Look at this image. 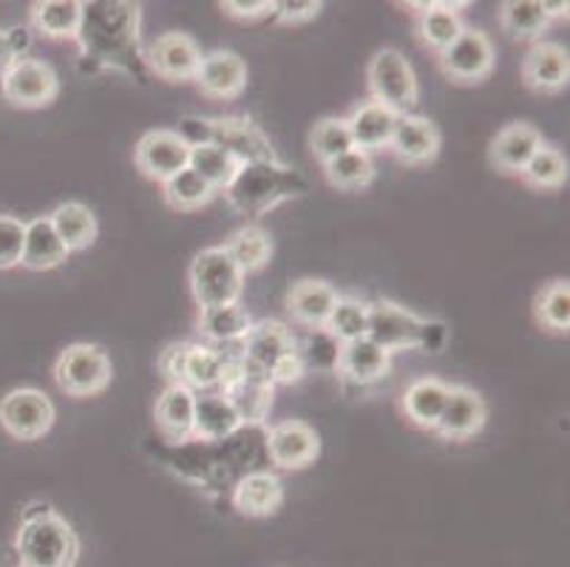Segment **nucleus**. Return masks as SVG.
<instances>
[{
  "instance_id": "47",
  "label": "nucleus",
  "mask_w": 570,
  "mask_h": 567,
  "mask_svg": "<svg viewBox=\"0 0 570 567\" xmlns=\"http://www.w3.org/2000/svg\"><path fill=\"white\" fill-rule=\"evenodd\" d=\"M273 3L276 0H227V3H222V9H225L230 18L236 20H262L267 18V14H273Z\"/></svg>"
},
{
  "instance_id": "7",
  "label": "nucleus",
  "mask_w": 570,
  "mask_h": 567,
  "mask_svg": "<svg viewBox=\"0 0 570 567\" xmlns=\"http://www.w3.org/2000/svg\"><path fill=\"white\" fill-rule=\"evenodd\" d=\"M114 363L97 343H71L55 361V381L69 398H95L111 383Z\"/></svg>"
},
{
  "instance_id": "39",
  "label": "nucleus",
  "mask_w": 570,
  "mask_h": 567,
  "mask_svg": "<svg viewBox=\"0 0 570 567\" xmlns=\"http://www.w3.org/2000/svg\"><path fill=\"white\" fill-rule=\"evenodd\" d=\"M324 170L330 185L338 187V190H364L375 179L372 154H364V150L357 148L346 150V154H341L333 163H326Z\"/></svg>"
},
{
  "instance_id": "35",
  "label": "nucleus",
  "mask_w": 570,
  "mask_h": 567,
  "mask_svg": "<svg viewBox=\"0 0 570 567\" xmlns=\"http://www.w3.org/2000/svg\"><path fill=\"white\" fill-rule=\"evenodd\" d=\"M225 250L230 253L242 273H258V270L267 267L269 256H273V238L258 225H245L227 238Z\"/></svg>"
},
{
  "instance_id": "49",
  "label": "nucleus",
  "mask_w": 570,
  "mask_h": 567,
  "mask_svg": "<svg viewBox=\"0 0 570 567\" xmlns=\"http://www.w3.org/2000/svg\"><path fill=\"white\" fill-rule=\"evenodd\" d=\"M7 31V43L12 49L14 60L26 57V51L32 49V29L29 26H12V29H3Z\"/></svg>"
},
{
  "instance_id": "24",
  "label": "nucleus",
  "mask_w": 570,
  "mask_h": 567,
  "mask_svg": "<svg viewBox=\"0 0 570 567\" xmlns=\"http://www.w3.org/2000/svg\"><path fill=\"white\" fill-rule=\"evenodd\" d=\"M238 350V346H236ZM233 352H225L222 346H210V343H185L183 358V378L179 383L188 387L190 392H219L222 378H225L227 361Z\"/></svg>"
},
{
  "instance_id": "4",
  "label": "nucleus",
  "mask_w": 570,
  "mask_h": 567,
  "mask_svg": "<svg viewBox=\"0 0 570 567\" xmlns=\"http://www.w3.org/2000/svg\"><path fill=\"white\" fill-rule=\"evenodd\" d=\"M434 335L443 338L445 330L429 319H420L417 312L395 304L389 299H377L370 304V330L366 338L377 343L383 352H403V350H434L440 346Z\"/></svg>"
},
{
  "instance_id": "17",
  "label": "nucleus",
  "mask_w": 570,
  "mask_h": 567,
  "mask_svg": "<svg viewBox=\"0 0 570 567\" xmlns=\"http://www.w3.org/2000/svg\"><path fill=\"white\" fill-rule=\"evenodd\" d=\"M522 80L537 94H559L570 80V55L564 46L537 40L522 60Z\"/></svg>"
},
{
  "instance_id": "37",
  "label": "nucleus",
  "mask_w": 570,
  "mask_h": 567,
  "mask_svg": "<svg viewBox=\"0 0 570 567\" xmlns=\"http://www.w3.org/2000/svg\"><path fill=\"white\" fill-rule=\"evenodd\" d=\"M366 330H370V304L352 295H338V304L324 326L326 335L335 343H352L366 338Z\"/></svg>"
},
{
  "instance_id": "51",
  "label": "nucleus",
  "mask_w": 570,
  "mask_h": 567,
  "mask_svg": "<svg viewBox=\"0 0 570 567\" xmlns=\"http://www.w3.org/2000/svg\"><path fill=\"white\" fill-rule=\"evenodd\" d=\"M12 62H14V55H12V49H9V43H7V31L0 29V77L12 69Z\"/></svg>"
},
{
  "instance_id": "29",
  "label": "nucleus",
  "mask_w": 570,
  "mask_h": 567,
  "mask_svg": "<svg viewBox=\"0 0 570 567\" xmlns=\"http://www.w3.org/2000/svg\"><path fill=\"white\" fill-rule=\"evenodd\" d=\"M69 250L60 242V236L51 227L49 216H38L32 222H26V242H23V258L20 267L32 270V273H46L60 264H66Z\"/></svg>"
},
{
  "instance_id": "15",
  "label": "nucleus",
  "mask_w": 570,
  "mask_h": 567,
  "mask_svg": "<svg viewBox=\"0 0 570 567\" xmlns=\"http://www.w3.org/2000/svg\"><path fill=\"white\" fill-rule=\"evenodd\" d=\"M207 143L219 145L222 150L236 156L242 165L258 163V159H276V150H273L269 139L247 117L207 119Z\"/></svg>"
},
{
  "instance_id": "43",
  "label": "nucleus",
  "mask_w": 570,
  "mask_h": 567,
  "mask_svg": "<svg viewBox=\"0 0 570 567\" xmlns=\"http://www.w3.org/2000/svg\"><path fill=\"white\" fill-rule=\"evenodd\" d=\"M309 145H313V154L318 156L321 163H333L341 154L352 150V134L346 119L341 117H324L321 123H315L313 134H309Z\"/></svg>"
},
{
  "instance_id": "36",
  "label": "nucleus",
  "mask_w": 570,
  "mask_h": 567,
  "mask_svg": "<svg viewBox=\"0 0 570 567\" xmlns=\"http://www.w3.org/2000/svg\"><path fill=\"white\" fill-rule=\"evenodd\" d=\"M188 168L194 174H199L207 185L214 187L216 194L225 190L227 185L233 182V176L238 174L242 163H238L236 156H230L227 150H222L219 145L205 143V145H190V159Z\"/></svg>"
},
{
  "instance_id": "44",
  "label": "nucleus",
  "mask_w": 570,
  "mask_h": 567,
  "mask_svg": "<svg viewBox=\"0 0 570 567\" xmlns=\"http://www.w3.org/2000/svg\"><path fill=\"white\" fill-rule=\"evenodd\" d=\"M26 242V222L18 216L0 213V270L20 267Z\"/></svg>"
},
{
  "instance_id": "30",
  "label": "nucleus",
  "mask_w": 570,
  "mask_h": 567,
  "mask_svg": "<svg viewBox=\"0 0 570 567\" xmlns=\"http://www.w3.org/2000/svg\"><path fill=\"white\" fill-rule=\"evenodd\" d=\"M346 125H350L352 145L364 154H372V150L389 148L392 134H395L397 114L377 106V102H364L346 117Z\"/></svg>"
},
{
  "instance_id": "21",
  "label": "nucleus",
  "mask_w": 570,
  "mask_h": 567,
  "mask_svg": "<svg viewBox=\"0 0 570 567\" xmlns=\"http://www.w3.org/2000/svg\"><path fill=\"white\" fill-rule=\"evenodd\" d=\"M409 7L420 9V40L440 55V51L449 49L463 35L465 23L460 18V9H469L471 3L469 0H460V3H452V0H429V3H409Z\"/></svg>"
},
{
  "instance_id": "2",
  "label": "nucleus",
  "mask_w": 570,
  "mask_h": 567,
  "mask_svg": "<svg viewBox=\"0 0 570 567\" xmlns=\"http://www.w3.org/2000/svg\"><path fill=\"white\" fill-rule=\"evenodd\" d=\"M14 550L20 567H75L80 539L49 502H32L20 517Z\"/></svg>"
},
{
  "instance_id": "13",
  "label": "nucleus",
  "mask_w": 570,
  "mask_h": 567,
  "mask_svg": "<svg viewBox=\"0 0 570 567\" xmlns=\"http://www.w3.org/2000/svg\"><path fill=\"white\" fill-rule=\"evenodd\" d=\"M267 454L269 462L282 471H302L318 460L321 440L313 426H307L304 420H282V423L269 426Z\"/></svg>"
},
{
  "instance_id": "26",
  "label": "nucleus",
  "mask_w": 570,
  "mask_h": 567,
  "mask_svg": "<svg viewBox=\"0 0 570 567\" xmlns=\"http://www.w3.org/2000/svg\"><path fill=\"white\" fill-rule=\"evenodd\" d=\"M389 361H392L389 352H383L370 338H361V341L341 343L335 369L355 387H370L389 372Z\"/></svg>"
},
{
  "instance_id": "1",
  "label": "nucleus",
  "mask_w": 570,
  "mask_h": 567,
  "mask_svg": "<svg viewBox=\"0 0 570 567\" xmlns=\"http://www.w3.org/2000/svg\"><path fill=\"white\" fill-rule=\"evenodd\" d=\"M142 7L131 0H88L82 3L80 43L82 57L106 69L126 71V75L142 80L148 75L145 66L142 38Z\"/></svg>"
},
{
  "instance_id": "5",
  "label": "nucleus",
  "mask_w": 570,
  "mask_h": 567,
  "mask_svg": "<svg viewBox=\"0 0 570 567\" xmlns=\"http://www.w3.org/2000/svg\"><path fill=\"white\" fill-rule=\"evenodd\" d=\"M245 278L247 275L238 270V264L233 262L225 244L205 247L202 253H196L188 270L190 293H194L199 310L238 304V299L245 293Z\"/></svg>"
},
{
  "instance_id": "32",
  "label": "nucleus",
  "mask_w": 570,
  "mask_h": 567,
  "mask_svg": "<svg viewBox=\"0 0 570 567\" xmlns=\"http://www.w3.org/2000/svg\"><path fill=\"white\" fill-rule=\"evenodd\" d=\"M449 383H443L440 378H417L406 387L403 392V412L420 429L434 431L438 429V420L443 414L445 398H449Z\"/></svg>"
},
{
  "instance_id": "33",
  "label": "nucleus",
  "mask_w": 570,
  "mask_h": 567,
  "mask_svg": "<svg viewBox=\"0 0 570 567\" xmlns=\"http://www.w3.org/2000/svg\"><path fill=\"white\" fill-rule=\"evenodd\" d=\"M51 227L60 236V242L66 244L69 253H80V250H88L97 242V216L95 211L82 202H63L57 205L55 213H51Z\"/></svg>"
},
{
  "instance_id": "12",
  "label": "nucleus",
  "mask_w": 570,
  "mask_h": 567,
  "mask_svg": "<svg viewBox=\"0 0 570 567\" xmlns=\"http://www.w3.org/2000/svg\"><path fill=\"white\" fill-rule=\"evenodd\" d=\"M202 49L185 31H168L159 35L148 49H145V66L148 71L168 82L194 80L202 62Z\"/></svg>"
},
{
  "instance_id": "48",
  "label": "nucleus",
  "mask_w": 570,
  "mask_h": 567,
  "mask_svg": "<svg viewBox=\"0 0 570 567\" xmlns=\"http://www.w3.org/2000/svg\"><path fill=\"white\" fill-rule=\"evenodd\" d=\"M183 358L185 343H170L168 350L163 352V358H159V369H163V374L170 383H179V378H183Z\"/></svg>"
},
{
  "instance_id": "41",
  "label": "nucleus",
  "mask_w": 570,
  "mask_h": 567,
  "mask_svg": "<svg viewBox=\"0 0 570 567\" xmlns=\"http://www.w3.org/2000/svg\"><path fill=\"white\" fill-rule=\"evenodd\" d=\"M520 176L525 179V185L537 187V190H559L568 182V159L557 148L542 145Z\"/></svg>"
},
{
  "instance_id": "10",
  "label": "nucleus",
  "mask_w": 570,
  "mask_h": 567,
  "mask_svg": "<svg viewBox=\"0 0 570 567\" xmlns=\"http://www.w3.org/2000/svg\"><path fill=\"white\" fill-rule=\"evenodd\" d=\"M0 91L14 108H46L57 100L60 80L57 71L46 60L38 57H20L12 62V69L0 77Z\"/></svg>"
},
{
  "instance_id": "50",
  "label": "nucleus",
  "mask_w": 570,
  "mask_h": 567,
  "mask_svg": "<svg viewBox=\"0 0 570 567\" xmlns=\"http://www.w3.org/2000/svg\"><path fill=\"white\" fill-rule=\"evenodd\" d=\"M539 3H542V12L548 14V20L568 18V0H539Z\"/></svg>"
},
{
  "instance_id": "11",
  "label": "nucleus",
  "mask_w": 570,
  "mask_h": 567,
  "mask_svg": "<svg viewBox=\"0 0 570 567\" xmlns=\"http://www.w3.org/2000/svg\"><path fill=\"white\" fill-rule=\"evenodd\" d=\"M497 51L491 38L480 29L465 26L463 35L454 40L445 51H440V69L449 80L463 82V86H476L494 71Z\"/></svg>"
},
{
  "instance_id": "19",
  "label": "nucleus",
  "mask_w": 570,
  "mask_h": 567,
  "mask_svg": "<svg viewBox=\"0 0 570 567\" xmlns=\"http://www.w3.org/2000/svg\"><path fill=\"white\" fill-rule=\"evenodd\" d=\"M389 150H392L403 165H412V168L434 163L440 154L438 125L429 117H420V114H403V117H397Z\"/></svg>"
},
{
  "instance_id": "3",
  "label": "nucleus",
  "mask_w": 570,
  "mask_h": 567,
  "mask_svg": "<svg viewBox=\"0 0 570 567\" xmlns=\"http://www.w3.org/2000/svg\"><path fill=\"white\" fill-rule=\"evenodd\" d=\"M307 179L298 170L287 168L278 159H258L238 168L230 185L225 187V199L242 216L262 218L282 202L307 194Z\"/></svg>"
},
{
  "instance_id": "14",
  "label": "nucleus",
  "mask_w": 570,
  "mask_h": 567,
  "mask_svg": "<svg viewBox=\"0 0 570 567\" xmlns=\"http://www.w3.org/2000/svg\"><path fill=\"white\" fill-rule=\"evenodd\" d=\"M188 159L190 145L176 131H168V128L148 131L137 143V150H134L137 168L142 170V176L154 182H168L170 176L188 168Z\"/></svg>"
},
{
  "instance_id": "20",
  "label": "nucleus",
  "mask_w": 570,
  "mask_h": 567,
  "mask_svg": "<svg viewBox=\"0 0 570 567\" xmlns=\"http://www.w3.org/2000/svg\"><path fill=\"white\" fill-rule=\"evenodd\" d=\"M196 86L214 100H236L247 88V62L236 51H210L202 57Z\"/></svg>"
},
{
  "instance_id": "23",
  "label": "nucleus",
  "mask_w": 570,
  "mask_h": 567,
  "mask_svg": "<svg viewBox=\"0 0 570 567\" xmlns=\"http://www.w3.org/2000/svg\"><path fill=\"white\" fill-rule=\"evenodd\" d=\"M539 148H542V134L531 123H511L491 139L489 159L502 174H522Z\"/></svg>"
},
{
  "instance_id": "22",
  "label": "nucleus",
  "mask_w": 570,
  "mask_h": 567,
  "mask_svg": "<svg viewBox=\"0 0 570 567\" xmlns=\"http://www.w3.org/2000/svg\"><path fill=\"white\" fill-rule=\"evenodd\" d=\"M335 304H338V293H335L333 284H326L321 278L298 281L287 293V312L293 315L295 324L315 332L324 330Z\"/></svg>"
},
{
  "instance_id": "38",
  "label": "nucleus",
  "mask_w": 570,
  "mask_h": 567,
  "mask_svg": "<svg viewBox=\"0 0 570 567\" xmlns=\"http://www.w3.org/2000/svg\"><path fill=\"white\" fill-rule=\"evenodd\" d=\"M548 14L542 12L539 0H508L500 7V26L508 38L537 40L548 29Z\"/></svg>"
},
{
  "instance_id": "16",
  "label": "nucleus",
  "mask_w": 570,
  "mask_h": 567,
  "mask_svg": "<svg viewBox=\"0 0 570 567\" xmlns=\"http://www.w3.org/2000/svg\"><path fill=\"white\" fill-rule=\"evenodd\" d=\"M295 350H298V341H295L293 330L284 326L282 321H262V324H253L250 332L245 335V341L238 343L242 363L256 369V372L267 374V378L269 369Z\"/></svg>"
},
{
  "instance_id": "45",
  "label": "nucleus",
  "mask_w": 570,
  "mask_h": 567,
  "mask_svg": "<svg viewBox=\"0 0 570 567\" xmlns=\"http://www.w3.org/2000/svg\"><path fill=\"white\" fill-rule=\"evenodd\" d=\"M321 9H324V3H318V0H276L273 3V14L284 26L309 23V20L318 18Z\"/></svg>"
},
{
  "instance_id": "25",
  "label": "nucleus",
  "mask_w": 570,
  "mask_h": 567,
  "mask_svg": "<svg viewBox=\"0 0 570 567\" xmlns=\"http://www.w3.org/2000/svg\"><path fill=\"white\" fill-rule=\"evenodd\" d=\"M194 405L196 392H190L183 383H168L157 400L154 418H157V429L165 440L170 443H185L194 437Z\"/></svg>"
},
{
  "instance_id": "46",
  "label": "nucleus",
  "mask_w": 570,
  "mask_h": 567,
  "mask_svg": "<svg viewBox=\"0 0 570 567\" xmlns=\"http://www.w3.org/2000/svg\"><path fill=\"white\" fill-rule=\"evenodd\" d=\"M304 374H307V363H304L302 352L295 350L269 369V383H273V387H278V383H282V387H289V383L302 381Z\"/></svg>"
},
{
  "instance_id": "31",
  "label": "nucleus",
  "mask_w": 570,
  "mask_h": 567,
  "mask_svg": "<svg viewBox=\"0 0 570 567\" xmlns=\"http://www.w3.org/2000/svg\"><path fill=\"white\" fill-rule=\"evenodd\" d=\"M253 321L242 304H225V306H210V310H199V321L196 330L205 338L210 346H238L250 332Z\"/></svg>"
},
{
  "instance_id": "27",
  "label": "nucleus",
  "mask_w": 570,
  "mask_h": 567,
  "mask_svg": "<svg viewBox=\"0 0 570 567\" xmlns=\"http://www.w3.org/2000/svg\"><path fill=\"white\" fill-rule=\"evenodd\" d=\"M284 502V486L273 471H250L238 480L233 506L245 517H273Z\"/></svg>"
},
{
  "instance_id": "40",
  "label": "nucleus",
  "mask_w": 570,
  "mask_h": 567,
  "mask_svg": "<svg viewBox=\"0 0 570 567\" xmlns=\"http://www.w3.org/2000/svg\"><path fill=\"white\" fill-rule=\"evenodd\" d=\"M163 196L174 211H199L216 199V190L199 174L185 168L170 176L168 182H163Z\"/></svg>"
},
{
  "instance_id": "18",
  "label": "nucleus",
  "mask_w": 570,
  "mask_h": 567,
  "mask_svg": "<svg viewBox=\"0 0 570 567\" xmlns=\"http://www.w3.org/2000/svg\"><path fill=\"white\" fill-rule=\"evenodd\" d=\"M485 420H489V405H485L483 394L469 387H452L434 431L445 440L458 443V440H469V437L480 434Z\"/></svg>"
},
{
  "instance_id": "8",
  "label": "nucleus",
  "mask_w": 570,
  "mask_h": 567,
  "mask_svg": "<svg viewBox=\"0 0 570 567\" xmlns=\"http://www.w3.org/2000/svg\"><path fill=\"white\" fill-rule=\"evenodd\" d=\"M219 392L230 400V405L236 409L242 426L247 423L258 426L267 420L269 409H273V394H276V387L269 383L267 374L245 366V363H242V355H238L236 350L230 361H227Z\"/></svg>"
},
{
  "instance_id": "28",
  "label": "nucleus",
  "mask_w": 570,
  "mask_h": 567,
  "mask_svg": "<svg viewBox=\"0 0 570 567\" xmlns=\"http://www.w3.org/2000/svg\"><path fill=\"white\" fill-rule=\"evenodd\" d=\"M242 429L236 409L222 392H199L194 405V437L205 443H222Z\"/></svg>"
},
{
  "instance_id": "6",
  "label": "nucleus",
  "mask_w": 570,
  "mask_h": 567,
  "mask_svg": "<svg viewBox=\"0 0 570 567\" xmlns=\"http://www.w3.org/2000/svg\"><path fill=\"white\" fill-rule=\"evenodd\" d=\"M366 82H370L372 102L395 111L397 117L414 114V108H417V75H414L412 62L397 49H381L372 57L370 69H366Z\"/></svg>"
},
{
  "instance_id": "9",
  "label": "nucleus",
  "mask_w": 570,
  "mask_h": 567,
  "mask_svg": "<svg viewBox=\"0 0 570 567\" xmlns=\"http://www.w3.org/2000/svg\"><path fill=\"white\" fill-rule=\"evenodd\" d=\"M55 418V403L40 389H12L7 398H0V426L20 443H35L49 434Z\"/></svg>"
},
{
  "instance_id": "34",
  "label": "nucleus",
  "mask_w": 570,
  "mask_h": 567,
  "mask_svg": "<svg viewBox=\"0 0 570 567\" xmlns=\"http://www.w3.org/2000/svg\"><path fill=\"white\" fill-rule=\"evenodd\" d=\"M80 0H40L32 3V26L49 40H75L80 31Z\"/></svg>"
},
{
  "instance_id": "42",
  "label": "nucleus",
  "mask_w": 570,
  "mask_h": 567,
  "mask_svg": "<svg viewBox=\"0 0 570 567\" xmlns=\"http://www.w3.org/2000/svg\"><path fill=\"white\" fill-rule=\"evenodd\" d=\"M537 321L551 332L570 330V284L568 281H551L537 295Z\"/></svg>"
}]
</instances>
